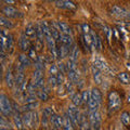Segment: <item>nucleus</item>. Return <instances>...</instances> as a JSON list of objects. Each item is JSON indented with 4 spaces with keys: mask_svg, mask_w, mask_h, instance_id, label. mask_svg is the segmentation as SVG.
<instances>
[{
    "mask_svg": "<svg viewBox=\"0 0 130 130\" xmlns=\"http://www.w3.org/2000/svg\"><path fill=\"white\" fill-rule=\"evenodd\" d=\"M26 91H27V93H29V94H35V91H37V88H36L35 84L34 83H28Z\"/></svg>",
    "mask_w": 130,
    "mask_h": 130,
    "instance_id": "obj_43",
    "label": "nucleus"
},
{
    "mask_svg": "<svg viewBox=\"0 0 130 130\" xmlns=\"http://www.w3.org/2000/svg\"><path fill=\"white\" fill-rule=\"evenodd\" d=\"M39 119H38V114L35 111L31 112V128H36L38 126Z\"/></svg>",
    "mask_w": 130,
    "mask_h": 130,
    "instance_id": "obj_37",
    "label": "nucleus"
},
{
    "mask_svg": "<svg viewBox=\"0 0 130 130\" xmlns=\"http://www.w3.org/2000/svg\"><path fill=\"white\" fill-rule=\"evenodd\" d=\"M24 34H25L27 37H29V38L36 37V27L32 25V24H28V25L26 26V28H25Z\"/></svg>",
    "mask_w": 130,
    "mask_h": 130,
    "instance_id": "obj_21",
    "label": "nucleus"
},
{
    "mask_svg": "<svg viewBox=\"0 0 130 130\" xmlns=\"http://www.w3.org/2000/svg\"><path fill=\"white\" fill-rule=\"evenodd\" d=\"M36 50L37 51H41L42 50V48H43V42L41 41H39V40H37V42H36Z\"/></svg>",
    "mask_w": 130,
    "mask_h": 130,
    "instance_id": "obj_51",
    "label": "nucleus"
},
{
    "mask_svg": "<svg viewBox=\"0 0 130 130\" xmlns=\"http://www.w3.org/2000/svg\"><path fill=\"white\" fill-rule=\"evenodd\" d=\"M1 130H7V129H1Z\"/></svg>",
    "mask_w": 130,
    "mask_h": 130,
    "instance_id": "obj_56",
    "label": "nucleus"
},
{
    "mask_svg": "<svg viewBox=\"0 0 130 130\" xmlns=\"http://www.w3.org/2000/svg\"><path fill=\"white\" fill-rule=\"evenodd\" d=\"M13 120H14V124H15V127L18 128L19 130H23V118L21 117L19 113H14V117H13Z\"/></svg>",
    "mask_w": 130,
    "mask_h": 130,
    "instance_id": "obj_23",
    "label": "nucleus"
},
{
    "mask_svg": "<svg viewBox=\"0 0 130 130\" xmlns=\"http://www.w3.org/2000/svg\"><path fill=\"white\" fill-rule=\"evenodd\" d=\"M81 96H83V102L88 104L89 100H90V96H91V91H88V90H85L81 93Z\"/></svg>",
    "mask_w": 130,
    "mask_h": 130,
    "instance_id": "obj_39",
    "label": "nucleus"
},
{
    "mask_svg": "<svg viewBox=\"0 0 130 130\" xmlns=\"http://www.w3.org/2000/svg\"><path fill=\"white\" fill-rule=\"evenodd\" d=\"M19 47L24 52H28L29 51V49L31 48L30 40L28 39V37L25 34H22V36L20 37V39H19Z\"/></svg>",
    "mask_w": 130,
    "mask_h": 130,
    "instance_id": "obj_5",
    "label": "nucleus"
},
{
    "mask_svg": "<svg viewBox=\"0 0 130 130\" xmlns=\"http://www.w3.org/2000/svg\"><path fill=\"white\" fill-rule=\"evenodd\" d=\"M49 72H50V75H58L59 74V67H58V65H55V64H52L50 68H49Z\"/></svg>",
    "mask_w": 130,
    "mask_h": 130,
    "instance_id": "obj_46",
    "label": "nucleus"
},
{
    "mask_svg": "<svg viewBox=\"0 0 130 130\" xmlns=\"http://www.w3.org/2000/svg\"><path fill=\"white\" fill-rule=\"evenodd\" d=\"M19 62L21 63V64H23L24 66H30L31 65V59L29 58L28 55H25V54H20L19 55Z\"/></svg>",
    "mask_w": 130,
    "mask_h": 130,
    "instance_id": "obj_25",
    "label": "nucleus"
},
{
    "mask_svg": "<svg viewBox=\"0 0 130 130\" xmlns=\"http://www.w3.org/2000/svg\"><path fill=\"white\" fill-rule=\"evenodd\" d=\"M1 12H2V15L8 16V18H18L20 15V12L18 11V9H15V8L12 6L3 7Z\"/></svg>",
    "mask_w": 130,
    "mask_h": 130,
    "instance_id": "obj_9",
    "label": "nucleus"
},
{
    "mask_svg": "<svg viewBox=\"0 0 130 130\" xmlns=\"http://www.w3.org/2000/svg\"><path fill=\"white\" fill-rule=\"evenodd\" d=\"M0 126H1V129H7V130H11V124L6 119V116H3L0 118Z\"/></svg>",
    "mask_w": 130,
    "mask_h": 130,
    "instance_id": "obj_35",
    "label": "nucleus"
},
{
    "mask_svg": "<svg viewBox=\"0 0 130 130\" xmlns=\"http://www.w3.org/2000/svg\"><path fill=\"white\" fill-rule=\"evenodd\" d=\"M66 66H67V71L71 72V71H77V65H76V62L72 60H68L66 62Z\"/></svg>",
    "mask_w": 130,
    "mask_h": 130,
    "instance_id": "obj_40",
    "label": "nucleus"
},
{
    "mask_svg": "<svg viewBox=\"0 0 130 130\" xmlns=\"http://www.w3.org/2000/svg\"><path fill=\"white\" fill-rule=\"evenodd\" d=\"M56 78H58V85L59 86H61V85L63 84V81H64V74H62V73H59L58 75H56Z\"/></svg>",
    "mask_w": 130,
    "mask_h": 130,
    "instance_id": "obj_49",
    "label": "nucleus"
},
{
    "mask_svg": "<svg viewBox=\"0 0 130 130\" xmlns=\"http://www.w3.org/2000/svg\"><path fill=\"white\" fill-rule=\"evenodd\" d=\"M49 121H50V118L44 115V114H42V118H41V123H42V126L44 127V129H48V126H49Z\"/></svg>",
    "mask_w": 130,
    "mask_h": 130,
    "instance_id": "obj_48",
    "label": "nucleus"
},
{
    "mask_svg": "<svg viewBox=\"0 0 130 130\" xmlns=\"http://www.w3.org/2000/svg\"><path fill=\"white\" fill-rule=\"evenodd\" d=\"M42 114H44V115H47L49 118H50L51 116H53L54 115V111H53V108L52 107H46L42 111Z\"/></svg>",
    "mask_w": 130,
    "mask_h": 130,
    "instance_id": "obj_47",
    "label": "nucleus"
},
{
    "mask_svg": "<svg viewBox=\"0 0 130 130\" xmlns=\"http://www.w3.org/2000/svg\"><path fill=\"white\" fill-rule=\"evenodd\" d=\"M23 130H27V129H23Z\"/></svg>",
    "mask_w": 130,
    "mask_h": 130,
    "instance_id": "obj_57",
    "label": "nucleus"
},
{
    "mask_svg": "<svg viewBox=\"0 0 130 130\" xmlns=\"http://www.w3.org/2000/svg\"><path fill=\"white\" fill-rule=\"evenodd\" d=\"M93 65H94L96 68H99L101 72H109L108 65L105 63L103 60H101V59H95L94 62H93Z\"/></svg>",
    "mask_w": 130,
    "mask_h": 130,
    "instance_id": "obj_14",
    "label": "nucleus"
},
{
    "mask_svg": "<svg viewBox=\"0 0 130 130\" xmlns=\"http://www.w3.org/2000/svg\"><path fill=\"white\" fill-rule=\"evenodd\" d=\"M88 117L90 120L91 127L94 130H100L101 126V115L98 111H89L88 112Z\"/></svg>",
    "mask_w": 130,
    "mask_h": 130,
    "instance_id": "obj_4",
    "label": "nucleus"
},
{
    "mask_svg": "<svg viewBox=\"0 0 130 130\" xmlns=\"http://www.w3.org/2000/svg\"><path fill=\"white\" fill-rule=\"evenodd\" d=\"M2 2H5L6 5H14L15 0H2Z\"/></svg>",
    "mask_w": 130,
    "mask_h": 130,
    "instance_id": "obj_52",
    "label": "nucleus"
},
{
    "mask_svg": "<svg viewBox=\"0 0 130 130\" xmlns=\"http://www.w3.org/2000/svg\"><path fill=\"white\" fill-rule=\"evenodd\" d=\"M128 19H130V12H129V13H128Z\"/></svg>",
    "mask_w": 130,
    "mask_h": 130,
    "instance_id": "obj_54",
    "label": "nucleus"
},
{
    "mask_svg": "<svg viewBox=\"0 0 130 130\" xmlns=\"http://www.w3.org/2000/svg\"><path fill=\"white\" fill-rule=\"evenodd\" d=\"M8 35L9 32L7 34L5 30H1V51H8V42H9Z\"/></svg>",
    "mask_w": 130,
    "mask_h": 130,
    "instance_id": "obj_20",
    "label": "nucleus"
},
{
    "mask_svg": "<svg viewBox=\"0 0 130 130\" xmlns=\"http://www.w3.org/2000/svg\"><path fill=\"white\" fill-rule=\"evenodd\" d=\"M121 98L116 91H111L108 94V114L116 113L121 107Z\"/></svg>",
    "mask_w": 130,
    "mask_h": 130,
    "instance_id": "obj_1",
    "label": "nucleus"
},
{
    "mask_svg": "<svg viewBox=\"0 0 130 130\" xmlns=\"http://www.w3.org/2000/svg\"><path fill=\"white\" fill-rule=\"evenodd\" d=\"M5 83L9 88H12L15 85V78L12 73V68H8V71L5 74Z\"/></svg>",
    "mask_w": 130,
    "mask_h": 130,
    "instance_id": "obj_11",
    "label": "nucleus"
},
{
    "mask_svg": "<svg viewBox=\"0 0 130 130\" xmlns=\"http://www.w3.org/2000/svg\"><path fill=\"white\" fill-rule=\"evenodd\" d=\"M0 25H1L2 27H5V28H8V29H10V28H13L14 27V24L12 23L8 18H6L5 15L0 16Z\"/></svg>",
    "mask_w": 130,
    "mask_h": 130,
    "instance_id": "obj_19",
    "label": "nucleus"
},
{
    "mask_svg": "<svg viewBox=\"0 0 130 130\" xmlns=\"http://www.w3.org/2000/svg\"><path fill=\"white\" fill-rule=\"evenodd\" d=\"M0 111L3 116H10L12 112H13V106H12V103L10 102L9 98L6 94L1 93L0 94Z\"/></svg>",
    "mask_w": 130,
    "mask_h": 130,
    "instance_id": "obj_2",
    "label": "nucleus"
},
{
    "mask_svg": "<svg viewBox=\"0 0 130 130\" xmlns=\"http://www.w3.org/2000/svg\"><path fill=\"white\" fill-rule=\"evenodd\" d=\"M36 88H37V90L39 89H42L44 87V78H41V79H38V80H35L34 81Z\"/></svg>",
    "mask_w": 130,
    "mask_h": 130,
    "instance_id": "obj_45",
    "label": "nucleus"
},
{
    "mask_svg": "<svg viewBox=\"0 0 130 130\" xmlns=\"http://www.w3.org/2000/svg\"><path fill=\"white\" fill-rule=\"evenodd\" d=\"M23 118V123L25 126H27V127L31 128V112H26L24 113V115L22 116Z\"/></svg>",
    "mask_w": 130,
    "mask_h": 130,
    "instance_id": "obj_31",
    "label": "nucleus"
},
{
    "mask_svg": "<svg viewBox=\"0 0 130 130\" xmlns=\"http://www.w3.org/2000/svg\"><path fill=\"white\" fill-rule=\"evenodd\" d=\"M38 106V102H34V103H27L25 104L24 106L22 107V109L24 112H32V111H35V108Z\"/></svg>",
    "mask_w": 130,
    "mask_h": 130,
    "instance_id": "obj_34",
    "label": "nucleus"
},
{
    "mask_svg": "<svg viewBox=\"0 0 130 130\" xmlns=\"http://www.w3.org/2000/svg\"><path fill=\"white\" fill-rule=\"evenodd\" d=\"M128 102H130V94L128 95Z\"/></svg>",
    "mask_w": 130,
    "mask_h": 130,
    "instance_id": "obj_53",
    "label": "nucleus"
},
{
    "mask_svg": "<svg viewBox=\"0 0 130 130\" xmlns=\"http://www.w3.org/2000/svg\"><path fill=\"white\" fill-rule=\"evenodd\" d=\"M32 78H34L35 80L43 78V71H41V70H35L34 73H32Z\"/></svg>",
    "mask_w": 130,
    "mask_h": 130,
    "instance_id": "obj_41",
    "label": "nucleus"
},
{
    "mask_svg": "<svg viewBox=\"0 0 130 130\" xmlns=\"http://www.w3.org/2000/svg\"><path fill=\"white\" fill-rule=\"evenodd\" d=\"M67 114L70 115V118L72 120L74 127H79V119H80V115L81 113L79 112V109L77 106H75L74 104L68 106L67 108Z\"/></svg>",
    "mask_w": 130,
    "mask_h": 130,
    "instance_id": "obj_3",
    "label": "nucleus"
},
{
    "mask_svg": "<svg viewBox=\"0 0 130 130\" xmlns=\"http://www.w3.org/2000/svg\"><path fill=\"white\" fill-rule=\"evenodd\" d=\"M79 55V49L77 47V44H74L71 48V52H70V60L74 61V62H77V59H78Z\"/></svg>",
    "mask_w": 130,
    "mask_h": 130,
    "instance_id": "obj_22",
    "label": "nucleus"
},
{
    "mask_svg": "<svg viewBox=\"0 0 130 130\" xmlns=\"http://www.w3.org/2000/svg\"><path fill=\"white\" fill-rule=\"evenodd\" d=\"M112 14L114 16H116V18H119V19H128V13H129V11L127 10H125L124 8H121V7H118V6H114L112 8Z\"/></svg>",
    "mask_w": 130,
    "mask_h": 130,
    "instance_id": "obj_8",
    "label": "nucleus"
},
{
    "mask_svg": "<svg viewBox=\"0 0 130 130\" xmlns=\"http://www.w3.org/2000/svg\"><path fill=\"white\" fill-rule=\"evenodd\" d=\"M50 1H53V0H50Z\"/></svg>",
    "mask_w": 130,
    "mask_h": 130,
    "instance_id": "obj_58",
    "label": "nucleus"
},
{
    "mask_svg": "<svg viewBox=\"0 0 130 130\" xmlns=\"http://www.w3.org/2000/svg\"><path fill=\"white\" fill-rule=\"evenodd\" d=\"M120 120L123 123L124 126L126 127H130V114L128 112H123L121 113V116H120Z\"/></svg>",
    "mask_w": 130,
    "mask_h": 130,
    "instance_id": "obj_28",
    "label": "nucleus"
},
{
    "mask_svg": "<svg viewBox=\"0 0 130 130\" xmlns=\"http://www.w3.org/2000/svg\"><path fill=\"white\" fill-rule=\"evenodd\" d=\"M59 26H60V30L62 34H65V35H72V29L71 27L67 25L66 23L64 22H59Z\"/></svg>",
    "mask_w": 130,
    "mask_h": 130,
    "instance_id": "obj_27",
    "label": "nucleus"
},
{
    "mask_svg": "<svg viewBox=\"0 0 130 130\" xmlns=\"http://www.w3.org/2000/svg\"><path fill=\"white\" fill-rule=\"evenodd\" d=\"M88 107H89V111H98V108L100 107V104L95 99L90 96V100L88 102Z\"/></svg>",
    "mask_w": 130,
    "mask_h": 130,
    "instance_id": "obj_30",
    "label": "nucleus"
},
{
    "mask_svg": "<svg viewBox=\"0 0 130 130\" xmlns=\"http://www.w3.org/2000/svg\"><path fill=\"white\" fill-rule=\"evenodd\" d=\"M91 96L93 98V99H95L98 102H99V104L101 105V103H102V94H101V91L99 90V89L93 88L91 90Z\"/></svg>",
    "mask_w": 130,
    "mask_h": 130,
    "instance_id": "obj_29",
    "label": "nucleus"
},
{
    "mask_svg": "<svg viewBox=\"0 0 130 130\" xmlns=\"http://www.w3.org/2000/svg\"><path fill=\"white\" fill-rule=\"evenodd\" d=\"M91 124L89 120V117L86 113H81L80 119H79V129L80 130H91Z\"/></svg>",
    "mask_w": 130,
    "mask_h": 130,
    "instance_id": "obj_7",
    "label": "nucleus"
},
{
    "mask_svg": "<svg viewBox=\"0 0 130 130\" xmlns=\"http://www.w3.org/2000/svg\"><path fill=\"white\" fill-rule=\"evenodd\" d=\"M50 123L52 125V128L61 129V128H63V126H64V118L61 117L60 115L54 114L53 116L50 117Z\"/></svg>",
    "mask_w": 130,
    "mask_h": 130,
    "instance_id": "obj_10",
    "label": "nucleus"
},
{
    "mask_svg": "<svg viewBox=\"0 0 130 130\" xmlns=\"http://www.w3.org/2000/svg\"><path fill=\"white\" fill-rule=\"evenodd\" d=\"M91 37H92V46L93 48L98 49V50H102V39L99 37V35L96 34L94 30H91Z\"/></svg>",
    "mask_w": 130,
    "mask_h": 130,
    "instance_id": "obj_12",
    "label": "nucleus"
},
{
    "mask_svg": "<svg viewBox=\"0 0 130 130\" xmlns=\"http://www.w3.org/2000/svg\"><path fill=\"white\" fill-rule=\"evenodd\" d=\"M70 52H71L70 47L65 46V44H63V43H61L60 46H58V54H59L60 59L66 58L67 55H70Z\"/></svg>",
    "mask_w": 130,
    "mask_h": 130,
    "instance_id": "obj_13",
    "label": "nucleus"
},
{
    "mask_svg": "<svg viewBox=\"0 0 130 130\" xmlns=\"http://www.w3.org/2000/svg\"><path fill=\"white\" fill-rule=\"evenodd\" d=\"M36 51H37V50H36L35 48L31 47V48L29 49V51H28V54H27L32 61H35V62L38 60V56H37V54H36Z\"/></svg>",
    "mask_w": 130,
    "mask_h": 130,
    "instance_id": "obj_42",
    "label": "nucleus"
},
{
    "mask_svg": "<svg viewBox=\"0 0 130 130\" xmlns=\"http://www.w3.org/2000/svg\"><path fill=\"white\" fill-rule=\"evenodd\" d=\"M63 118H64V126H63V130H74V125H73L72 123V120L70 118V115L67 114V112L64 114V116H63Z\"/></svg>",
    "mask_w": 130,
    "mask_h": 130,
    "instance_id": "obj_17",
    "label": "nucleus"
},
{
    "mask_svg": "<svg viewBox=\"0 0 130 130\" xmlns=\"http://www.w3.org/2000/svg\"><path fill=\"white\" fill-rule=\"evenodd\" d=\"M61 43L65 44V46L72 48L74 46V42H73V37L72 35H65L61 32Z\"/></svg>",
    "mask_w": 130,
    "mask_h": 130,
    "instance_id": "obj_16",
    "label": "nucleus"
},
{
    "mask_svg": "<svg viewBox=\"0 0 130 130\" xmlns=\"http://www.w3.org/2000/svg\"><path fill=\"white\" fill-rule=\"evenodd\" d=\"M52 130H59V129H55V128H52Z\"/></svg>",
    "mask_w": 130,
    "mask_h": 130,
    "instance_id": "obj_55",
    "label": "nucleus"
},
{
    "mask_svg": "<svg viewBox=\"0 0 130 130\" xmlns=\"http://www.w3.org/2000/svg\"><path fill=\"white\" fill-rule=\"evenodd\" d=\"M81 27H83V31H84V34H90V32H91L90 26H89L88 24H83V25H81Z\"/></svg>",
    "mask_w": 130,
    "mask_h": 130,
    "instance_id": "obj_50",
    "label": "nucleus"
},
{
    "mask_svg": "<svg viewBox=\"0 0 130 130\" xmlns=\"http://www.w3.org/2000/svg\"><path fill=\"white\" fill-rule=\"evenodd\" d=\"M36 95H37L38 99L41 100V101H48V99H49V93L44 91L43 89H39V90H37Z\"/></svg>",
    "mask_w": 130,
    "mask_h": 130,
    "instance_id": "obj_33",
    "label": "nucleus"
},
{
    "mask_svg": "<svg viewBox=\"0 0 130 130\" xmlns=\"http://www.w3.org/2000/svg\"><path fill=\"white\" fill-rule=\"evenodd\" d=\"M72 102H73V104H74L75 106H77V107L80 106L81 103H84V102H83V96H81L80 93H75L74 96L72 98Z\"/></svg>",
    "mask_w": 130,
    "mask_h": 130,
    "instance_id": "obj_32",
    "label": "nucleus"
},
{
    "mask_svg": "<svg viewBox=\"0 0 130 130\" xmlns=\"http://www.w3.org/2000/svg\"><path fill=\"white\" fill-rule=\"evenodd\" d=\"M48 84L49 86L54 88L55 86H58V78H56V75H50L48 78Z\"/></svg>",
    "mask_w": 130,
    "mask_h": 130,
    "instance_id": "obj_38",
    "label": "nucleus"
},
{
    "mask_svg": "<svg viewBox=\"0 0 130 130\" xmlns=\"http://www.w3.org/2000/svg\"><path fill=\"white\" fill-rule=\"evenodd\" d=\"M67 77L68 79H70L71 81H73L74 84H78L79 81V73H78V70L77 71H71L67 73Z\"/></svg>",
    "mask_w": 130,
    "mask_h": 130,
    "instance_id": "obj_24",
    "label": "nucleus"
},
{
    "mask_svg": "<svg viewBox=\"0 0 130 130\" xmlns=\"http://www.w3.org/2000/svg\"><path fill=\"white\" fill-rule=\"evenodd\" d=\"M35 27H36V38H37V40H39V41L43 42V40H46V36H44L41 23H37Z\"/></svg>",
    "mask_w": 130,
    "mask_h": 130,
    "instance_id": "obj_15",
    "label": "nucleus"
},
{
    "mask_svg": "<svg viewBox=\"0 0 130 130\" xmlns=\"http://www.w3.org/2000/svg\"><path fill=\"white\" fill-rule=\"evenodd\" d=\"M117 78H118V80L120 81L121 84H130V74H128V73H119L118 75H117Z\"/></svg>",
    "mask_w": 130,
    "mask_h": 130,
    "instance_id": "obj_26",
    "label": "nucleus"
},
{
    "mask_svg": "<svg viewBox=\"0 0 130 130\" xmlns=\"http://www.w3.org/2000/svg\"><path fill=\"white\" fill-rule=\"evenodd\" d=\"M55 6L61 9H66V10H75L76 5L72 0H55Z\"/></svg>",
    "mask_w": 130,
    "mask_h": 130,
    "instance_id": "obj_6",
    "label": "nucleus"
},
{
    "mask_svg": "<svg viewBox=\"0 0 130 130\" xmlns=\"http://www.w3.org/2000/svg\"><path fill=\"white\" fill-rule=\"evenodd\" d=\"M58 67H59V71L62 73V74H67L68 73V71H67V66H66V64L65 63H62V62H60L59 64H58Z\"/></svg>",
    "mask_w": 130,
    "mask_h": 130,
    "instance_id": "obj_44",
    "label": "nucleus"
},
{
    "mask_svg": "<svg viewBox=\"0 0 130 130\" xmlns=\"http://www.w3.org/2000/svg\"><path fill=\"white\" fill-rule=\"evenodd\" d=\"M92 70V74H93V79H94L95 84L100 85L101 83H102V75H101V71L99 70V68H96L94 65H92L91 67Z\"/></svg>",
    "mask_w": 130,
    "mask_h": 130,
    "instance_id": "obj_18",
    "label": "nucleus"
},
{
    "mask_svg": "<svg viewBox=\"0 0 130 130\" xmlns=\"http://www.w3.org/2000/svg\"><path fill=\"white\" fill-rule=\"evenodd\" d=\"M74 85H75V84L73 83V81H71L70 79H67L66 84H65V87H66V91L70 93L71 98L74 96V94H73V92H74Z\"/></svg>",
    "mask_w": 130,
    "mask_h": 130,
    "instance_id": "obj_36",
    "label": "nucleus"
}]
</instances>
